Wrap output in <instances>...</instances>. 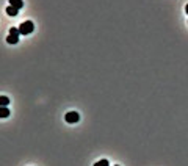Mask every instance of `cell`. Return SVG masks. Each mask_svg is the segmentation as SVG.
Returning <instances> with one entry per match:
<instances>
[{
  "label": "cell",
  "mask_w": 188,
  "mask_h": 166,
  "mask_svg": "<svg viewBox=\"0 0 188 166\" xmlns=\"http://www.w3.org/2000/svg\"><path fill=\"white\" fill-rule=\"evenodd\" d=\"M10 116V108L8 107H0V117H8Z\"/></svg>",
  "instance_id": "8992f818"
},
{
  "label": "cell",
  "mask_w": 188,
  "mask_h": 166,
  "mask_svg": "<svg viewBox=\"0 0 188 166\" xmlns=\"http://www.w3.org/2000/svg\"><path fill=\"white\" fill-rule=\"evenodd\" d=\"M185 13H187V14H188V3H187V6H185Z\"/></svg>",
  "instance_id": "9c48e42d"
},
{
  "label": "cell",
  "mask_w": 188,
  "mask_h": 166,
  "mask_svg": "<svg viewBox=\"0 0 188 166\" xmlns=\"http://www.w3.org/2000/svg\"><path fill=\"white\" fill-rule=\"evenodd\" d=\"M64 119H66V122H69V124H75V122L80 121V116H79L77 111H67L66 116H64Z\"/></svg>",
  "instance_id": "3957f363"
},
{
  "label": "cell",
  "mask_w": 188,
  "mask_h": 166,
  "mask_svg": "<svg viewBox=\"0 0 188 166\" xmlns=\"http://www.w3.org/2000/svg\"><path fill=\"white\" fill-rule=\"evenodd\" d=\"M19 28H10V34L6 36V43L8 44H17V41H19Z\"/></svg>",
  "instance_id": "7a4b0ae2"
},
{
  "label": "cell",
  "mask_w": 188,
  "mask_h": 166,
  "mask_svg": "<svg viewBox=\"0 0 188 166\" xmlns=\"http://www.w3.org/2000/svg\"><path fill=\"white\" fill-rule=\"evenodd\" d=\"M33 30H34V25H33L31 20H25V22H22L19 25V33L20 34H30V33H33Z\"/></svg>",
  "instance_id": "6da1fadb"
},
{
  "label": "cell",
  "mask_w": 188,
  "mask_h": 166,
  "mask_svg": "<svg viewBox=\"0 0 188 166\" xmlns=\"http://www.w3.org/2000/svg\"><path fill=\"white\" fill-rule=\"evenodd\" d=\"M17 13H19V10L14 8V6H11V5L6 8V14H8V16H17Z\"/></svg>",
  "instance_id": "5b68a950"
},
{
  "label": "cell",
  "mask_w": 188,
  "mask_h": 166,
  "mask_svg": "<svg viewBox=\"0 0 188 166\" xmlns=\"http://www.w3.org/2000/svg\"><path fill=\"white\" fill-rule=\"evenodd\" d=\"M10 105V99L6 96H0V107H8Z\"/></svg>",
  "instance_id": "52a82bcc"
},
{
  "label": "cell",
  "mask_w": 188,
  "mask_h": 166,
  "mask_svg": "<svg viewBox=\"0 0 188 166\" xmlns=\"http://www.w3.org/2000/svg\"><path fill=\"white\" fill-rule=\"evenodd\" d=\"M10 5L14 6V8H17V10H20L24 6V2H22V0H10Z\"/></svg>",
  "instance_id": "277c9868"
},
{
  "label": "cell",
  "mask_w": 188,
  "mask_h": 166,
  "mask_svg": "<svg viewBox=\"0 0 188 166\" xmlns=\"http://www.w3.org/2000/svg\"><path fill=\"white\" fill-rule=\"evenodd\" d=\"M94 166H110V162L107 160V158H102L100 162H97V163H94Z\"/></svg>",
  "instance_id": "ba28073f"
},
{
  "label": "cell",
  "mask_w": 188,
  "mask_h": 166,
  "mask_svg": "<svg viewBox=\"0 0 188 166\" xmlns=\"http://www.w3.org/2000/svg\"><path fill=\"white\" fill-rule=\"evenodd\" d=\"M116 166H119V165H116Z\"/></svg>",
  "instance_id": "30bf717a"
}]
</instances>
